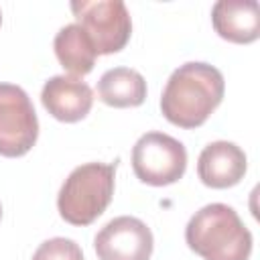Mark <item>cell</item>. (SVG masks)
I'll return each instance as SVG.
<instances>
[{
  "instance_id": "cell-1",
  "label": "cell",
  "mask_w": 260,
  "mask_h": 260,
  "mask_svg": "<svg viewBox=\"0 0 260 260\" xmlns=\"http://www.w3.org/2000/svg\"><path fill=\"white\" fill-rule=\"evenodd\" d=\"M223 89L225 81L219 69L189 61L171 73L160 95V112L179 128H197L221 104Z\"/></svg>"
},
{
  "instance_id": "cell-2",
  "label": "cell",
  "mask_w": 260,
  "mask_h": 260,
  "mask_svg": "<svg viewBox=\"0 0 260 260\" xmlns=\"http://www.w3.org/2000/svg\"><path fill=\"white\" fill-rule=\"evenodd\" d=\"M185 242L203 260H248L252 252L250 230L225 203L195 211L185 228Z\"/></svg>"
},
{
  "instance_id": "cell-3",
  "label": "cell",
  "mask_w": 260,
  "mask_h": 260,
  "mask_svg": "<svg viewBox=\"0 0 260 260\" xmlns=\"http://www.w3.org/2000/svg\"><path fill=\"white\" fill-rule=\"evenodd\" d=\"M116 167L85 162L75 167L57 195L59 215L71 225L93 223L110 205L114 195Z\"/></svg>"
},
{
  "instance_id": "cell-4",
  "label": "cell",
  "mask_w": 260,
  "mask_h": 260,
  "mask_svg": "<svg viewBox=\"0 0 260 260\" xmlns=\"http://www.w3.org/2000/svg\"><path fill=\"white\" fill-rule=\"evenodd\" d=\"M77 24L89 37L98 55H112L126 47L132 35V20L122 0L71 2Z\"/></svg>"
},
{
  "instance_id": "cell-5",
  "label": "cell",
  "mask_w": 260,
  "mask_h": 260,
  "mask_svg": "<svg viewBox=\"0 0 260 260\" xmlns=\"http://www.w3.org/2000/svg\"><path fill=\"white\" fill-rule=\"evenodd\" d=\"M132 169L142 183L165 187L185 175L187 150L183 142L165 132H146L132 148Z\"/></svg>"
},
{
  "instance_id": "cell-6",
  "label": "cell",
  "mask_w": 260,
  "mask_h": 260,
  "mask_svg": "<svg viewBox=\"0 0 260 260\" xmlns=\"http://www.w3.org/2000/svg\"><path fill=\"white\" fill-rule=\"evenodd\" d=\"M39 136V120L26 91L0 83V154L14 158L26 154Z\"/></svg>"
},
{
  "instance_id": "cell-7",
  "label": "cell",
  "mask_w": 260,
  "mask_h": 260,
  "mask_svg": "<svg viewBox=\"0 0 260 260\" xmlns=\"http://www.w3.org/2000/svg\"><path fill=\"white\" fill-rule=\"evenodd\" d=\"M152 246L150 228L132 215L110 219L93 238L100 260H148Z\"/></svg>"
},
{
  "instance_id": "cell-8",
  "label": "cell",
  "mask_w": 260,
  "mask_h": 260,
  "mask_svg": "<svg viewBox=\"0 0 260 260\" xmlns=\"http://www.w3.org/2000/svg\"><path fill=\"white\" fill-rule=\"evenodd\" d=\"M41 102L55 120L79 122L91 110L93 91L85 81H81V77L55 75L49 81H45Z\"/></svg>"
},
{
  "instance_id": "cell-9",
  "label": "cell",
  "mask_w": 260,
  "mask_h": 260,
  "mask_svg": "<svg viewBox=\"0 0 260 260\" xmlns=\"http://www.w3.org/2000/svg\"><path fill=\"white\" fill-rule=\"evenodd\" d=\"M248 169L244 150L228 140L207 144L197 160V175L203 185L211 189H228L238 185Z\"/></svg>"
},
{
  "instance_id": "cell-10",
  "label": "cell",
  "mask_w": 260,
  "mask_h": 260,
  "mask_svg": "<svg viewBox=\"0 0 260 260\" xmlns=\"http://www.w3.org/2000/svg\"><path fill=\"white\" fill-rule=\"evenodd\" d=\"M215 32L232 43H254L260 37V6L256 0H219L211 8Z\"/></svg>"
},
{
  "instance_id": "cell-11",
  "label": "cell",
  "mask_w": 260,
  "mask_h": 260,
  "mask_svg": "<svg viewBox=\"0 0 260 260\" xmlns=\"http://www.w3.org/2000/svg\"><path fill=\"white\" fill-rule=\"evenodd\" d=\"M98 95L112 108H136L146 100V81L136 69L114 67L100 77Z\"/></svg>"
},
{
  "instance_id": "cell-12",
  "label": "cell",
  "mask_w": 260,
  "mask_h": 260,
  "mask_svg": "<svg viewBox=\"0 0 260 260\" xmlns=\"http://www.w3.org/2000/svg\"><path fill=\"white\" fill-rule=\"evenodd\" d=\"M53 49H55V55H57L59 63L63 65V69H67L75 77L87 75L95 65L98 53H95L89 37L85 35V30L77 22L65 24L55 35Z\"/></svg>"
},
{
  "instance_id": "cell-13",
  "label": "cell",
  "mask_w": 260,
  "mask_h": 260,
  "mask_svg": "<svg viewBox=\"0 0 260 260\" xmlns=\"http://www.w3.org/2000/svg\"><path fill=\"white\" fill-rule=\"evenodd\" d=\"M32 260H83L79 244L69 238L45 240L32 254Z\"/></svg>"
},
{
  "instance_id": "cell-14",
  "label": "cell",
  "mask_w": 260,
  "mask_h": 260,
  "mask_svg": "<svg viewBox=\"0 0 260 260\" xmlns=\"http://www.w3.org/2000/svg\"><path fill=\"white\" fill-rule=\"evenodd\" d=\"M0 217H2V205H0Z\"/></svg>"
},
{
  "instance_id": "cell-15",
  "label": "cell",
  "mask_w": 260,
  "mask_h": 260,
  "mask_svg": "<svg viewBox=\"0 0 260 260\" xmlns=\"http://www.w3.org/2000/svg\"><path fill=\"white\" fill-rule=\"evenodd\" d=\"M0 22H2V12H0Z\"/></svg>"
}]
</instances>
